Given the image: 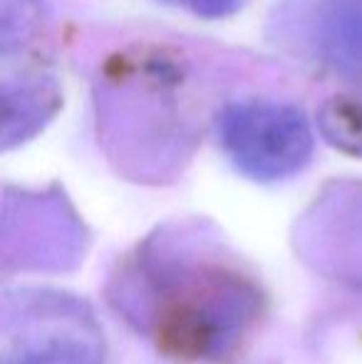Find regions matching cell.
Instances as JSON below:
<instances>
[{"label": "cell", "instance_id": "1", "mask_svg": "<svg viewBox=\"0 0 362 364\" xmlns=\"http://www.w3.org/2000/svg\"><path fill=\"white\" fill-rule=\"evenodd\" d=\"M149 285L151 330L161 345L188 355H216L233 340L248 310V290L221 265L169 260Z\"/></svg>", "mask_w": 362, "mask_h": 364}, {"label": "cell", "instance_id": "2", "mask_svg": "<svg viewBox=\"0 0 362 364\" xmlns=\"http://www.w3.org/2000/svg\"><path fill=\"white\" fill-rule=\"evenodd\" d=\"M218 144L228 161L256 181H283L313 154V129L298 107L280 102H233L218 114Z\"/></svg>", "mask_w": 362, "mask_h": 364}, {"label": "cell", "instance_id": "3", "mask_svg": "<svg viewBox=\"0 0 362 364\" xmlns=\"http://www.w3.org/2000/svg\"><path fill=\"white\" fill-rule=\"evenodd\" d=\"M315 50L325 68L362 87V0H320Z\"/></svg>", "mask_w": 362, "mask_h": 364}, {"label": "cell", "instance_id": "4", "mask_svg": "<svg viewBox=\"0 0 362 364\" xmlns=\"http://www.w3.org/2000/svg\"><path fill=\"white\" fill-rule=\"evenodd\" d=\"M55 102H58V97L50 95L45 87L25 85L18 87V90L5 87L3 92L5 144H13L15 139H23L25 134L38 129V124H43V119H48L50 112L55 109Z\"/></svg>", "mask_w": 362, "mask_h": 364}, {"label": "cell", "instance_id": "5", "mask_svg": "<svg viewBox=\"0 0 362 364\" xmlns=\"http://www.w3.org/2000/svg\"><path fill=\"white\" fill-rule=\"evenodd\" d=\"M318 129L333 146L362 156V95H340L320 107Z\"/></svg>", "mask_w": 362, "mask_h": 364}, {"label": "cell", "instance_id": "6", "mask_svg": "<svg viewBox=\"0 0 362 364\" xmlns=\"http://www.w3.org/2000/svg\"><path fill=\"white\" fill-rule=\"evenodd\" d=\"M164 3L174 5V8H181L191 15H198V18H226V15L236 13L246 0H164Z\"/></svg>", "mask_w": 362, "mask_h": 364}]
</instances>
